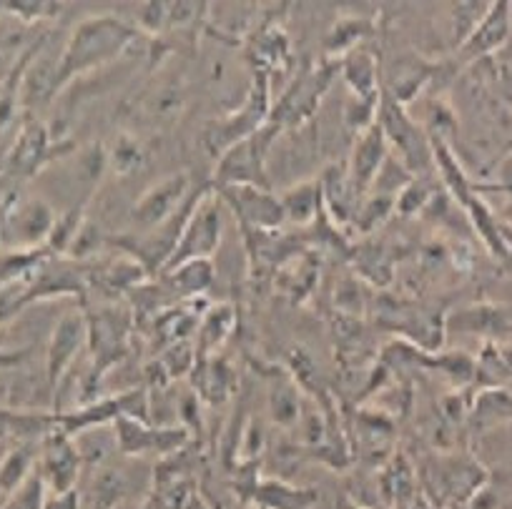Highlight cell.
Instances as JSON below:
<instances>
[{"mask_svg": "<svg viewBox=\"0 0 512 509\" xmlns=\"http://www.w3.org/2000/svg\"><path fill=\"white\" fill-rule=\"evenodd\" d=\"M136 26L118 16L86 18L73 28L71 38L58 56V91L76 76L116 61L134 46Z\"/></svg>", "mask_w": 512, "mask_h": 509, "instance_id": "6da1fadb", "label": "cell"}, {"mask_svg": "<svg viewBox=\"0 0 512 509\" xmlns=\"http://www.w3.org/2000/svg\"><path fill=\"white\" fill-rule=\"evenodd\" d=\"M279 128L274 123L262 126L254 136L244 138L221 158H216L214 186H262L269 189V153L279 138Z\"/></svg>", "mask_w": 512, "mask_h": 509, "instance_id": "7a4b0ae2", "label": "cell"}, {"mask_svg": "<svg viewBox=\"0 0 512 509\" xmlns=\"http://www.w3.org/2000/svg\"><path fill=\"white\" fill-rule=\"evenodd\" d=\"M221 231H224V201L219 199L214 189L206 186V189H201L199 199H196L194 211H191L189 221L181 231L179 246H176L174 256H171L169 266L164 271L174 269L184 261L209 259L219 249Z\"/></svg>", "mask_w": 512, "mask_h": 509, "instance_id": "3957f363", "label": "cell"}, {"mask_svg": "<svg viewBox=\"0 0 512 509\" xmlns=\"http://www.w3.org/2000/svg\"><path fill=\"white\" fill-rule=\"evenodd\" d=\"M382 131L387 146H395L397 161L410 171L412 176L417 171H425L430 168V163L435 161L432 156V141H427L422 128L417 126V121H412L407 116L405 106L397 101H392L390 96L379 98L377 106V121H374Z\"/></svg>", "mask_w": 512, "mask_h": 509, "instance_id": "277c9868", "label": "cell"}, {"mask_svg": "<svg viewBox=\"0 0 512 509\" xmlns=\"http://www.w3.org/2000/svg\"><path fill=\"white\" fill-rule=\"evenodd\" d=\"M337 73L339 63H322V66L299 76V81H294L292 88L282 96V101L272 108L269 123H274L279 131H292V128L307 126L312 121V113L317 111L319 98L327 93Z\"/></svg>", "mask_w": 512, "mask_h": 509, "instance_id": "5b68a950", "label": "cell"}, {"mask_svg": "<svg viewBox=\"0 0 512 509\" xmlns=\"http://www.w3.org/2000/svg\"><path fill=\"white\" fill-rule=\"evenodd\" d=\"M56 221V214L43 199H18V194H11L6 199L3 239H13L18 249H41L51 239Z\"/></svg>", "mask_w": 512, "mask_h": 509, "instance_id": "8992f818", "label": "cell"}, {"mask_svg": "<svg viewBox=\"0 0 512 509\" xmlns=\"http://www.w3.org/2000/svg\"><path fill=\"white\" fill-rule=\"evenodd\" d=\"M194 196L191 191V181L186 174H174L161 179L159 184L151 186L134 206V224L141 234H149V231L159 229L166 221L174 219L181 209L186 206V201Z\"/></svg>", "mask_w": 512, "mask_h": 509, "instance_id": "52a82bcc", "label": "cell"}, {"mask_svg": "<svg viewBox=\"0 0 512 509\" xmlns=\"http://www.w3.org/2000/svg\"><path fill=\"white\" fill-rule=\"evenodd\" d=\"M214 191L224 206H229L244 229L256 231H277L284 224L282 201L277 194L262 186H219Z\"/></svg>", "mask_w": 512, "mask_h": 509, "instance_id": "ba28073f", "label": "cell"}, {"mask_svg": "<svg viewBox=\"0 0 512 509\" xmlns=\"http://www.w3.org/2000/svg\"><path fill=\"white\" fill-rule=\"evenodd\" d=\"M88 342V321L81 311H66L56 321V329L51 334L46 354V384L48 392H56L63 374L71 369L73 359L78 357L83 344Z\"/></svg>", "mask_w": 512, "mask_h": 509, "instance_id": "9c48e42d", "label": "cell"}, {"mask_svg": "<svg viewBox=\"0 0 512 509\" xmlns=\"http://www.w3.org/2000/svg\"><path fill=\"white\" fill-rule=\"evenodd\" d=\"M41 462V477L46 487L53 489V494L73 492L78 467H81V452H78V444L71 442V434L56 427L43 434Z\"/></svg>", "mask_w": 512, "mask_h": 509, "instance_id": "30bf717a", "label": "cell"}, {"mask_svg": "<svg viewBox=\"0 0 512 509\" xmlns=\"http://www.w3.org/2000/svg\"><path fill=\"white\" fill-rule=\"evenodd\" d=\"M387 141H384L382 131L379 126H369L367 131H362L354 141L352 156H349V166H347V181L349 186L354 189V194H364V191L372 189L374 179H377L379 168L382 163L387 161Z\"/></svg>", "mask_w": 512, "mask_h": 509, "instance_id": "8fae6325", "label": "cell"}, {"mask_svg": "<svg viewBox=\"0 0 512 509\" xmlns=\"http://www.w3.org/2000/svg\"><path fill=\"white\" fill-rule=\"evenodd\" d=\"M51 156V136H48L46 128L41 123H36L33 118H28L23 123L21 133L13 141L11 153L6 158V171L11 176H28L38 174V168L46 163V158Z\"/></svg>", "mask_w": 512, "mask_h": 509, "instance_id": "7c38bea8", "label": "cell"}, {"mask_svg": "<svg viewBox=\"0 0 512 509\" xmlns=\"http://www.w3.org/2000/svg\"><path fill=\"white\" fill-rule=\"evenodd\" d=\"M116 444L126 454H146V452H169V449L179 447V439H184V432H176V429H151L146 424H141L134 417H121L116 419Z\"/></svg>", "mask_w": 512, "mask_h": 509, "instance_id": "4fadbf2b", "label": "cell"}, {"mask_svg": "<svg viewBox=\"0 0 512 509\" xmlns=\"http://www.w3.org/2000/svg\"><path fill=\"white\" fill-rule=\"evenodd\" d=\"M510 36V8L505 3L500 6H487L485 16L480 18L467 41L457 51L465 61H477L482 56H490L492 51L502 46Z\"/></svg>", "mask_w": 512, "mask_h": 509, "instance_id": "5bb4252c", "label": "cell"}, {"mask_svg": "<svg viewBox=\"0 0 512 509\" xmlns=\"http://www.w3.org/2000/svg\"><path fill=\"white\" fill-rule=\"evenodd\" d=\"M282 211L284 221H292L297 226H307L312 221H317V216L324 211V189L322 181H294L282 196Z\"/></svg>", "mask_w": 512, "mask_h": 509, "instance_id": "9a60e30c", "label": "cell"}, {"mask_svg": "<svg viewBox=\"0 0 512 509\" xmlns=\"http://www.w3.org/2000/svg\"><path fill=\"white\" fill-rule=\"evenodd\" d=\"M339 73L344 76L354 98L372 103L379 101V68L372 53L359 51V48L352 51L339 63Z\"/></svg>", "mask_w": 512, "mask_h": 509, "instance_id": "2e32d148", "label": "cell"}, {"mask_svg": "<svg viewBox=\"0 0 512 509\" xmlns=\"http://www.w3.org/2000/svg\"><path fill=\"white\" fill-rule=\"evenodd\" d=\"M166 279H169L171 289L179 291L181 296H196L204 294L206 289L214 281V266L209 259H194L184 261V264L174 266V269L164 271Z\"/></svg>", "mask_w": 512, "mask_h": 509, "instance_id": "e0dca14e", "label": "cell"}, {"mask_svg": "<svg viewBox=\"0 0 512 509\" xmlns=\"http://www.w3.org/2000/svg\"><path fill=\"white\" fill-rule=\"evenodd\" d=\"M33 474V444L23 442L0 459V492L11 497Z\"/></svg>", "mask_w": 512, "mask_h": 509, "instance_id": "ac0fdd59", "label": "cell"}, {"mask_svg": "<svg viewBox=\"0 0 512 509\" xmlns=\"http://www.w3.org/2000/svg\"><path fill=\"white\" fill-rule=\"evenodd\" d=\"M106 161L108 166L113 168V174L118 176H131L136 174L146 161V153L144 146L139 143V138L134 136H118L116 143H113L111 153H106Z\"/></svg>", "mask_w": 512, "mask_h": 509, "instance_id": "d6986e66", "label": "cell"}, {"mask_svg": "<svg viewBox=\"0 0 512 509\" xmlns=\"http://www.w3.org/2000/svg\"><path fill=\"white\" fill-rule=\"evenodd\" d=\"M231 326H234V311L229 306H216V309H211L204 316V324H201L199 352L211 354L216 347H221V342L229 336Z\"/></svg>", "mask_w": 512, "mask_h": 509, "instance_id": "ffe728a7", "label": "cell"}, {"mask_svg": "<svg viewBox=\"0 0 512 509\" xmlns=\"http://www.w3.org/2000/svg\"><path fill=\"white\" fill-rule=\"evenodd\" d=\"M364 36H367V21L364 18H344L327 36V43H324L327 56H349L352 51H357L359 38Z\"/></svg>", "mask_w": 512, "mask_h": 509, "instance_id": "44dd1931", "label": "cell"}, {"mask_svg": "<svg viewBox=\"0 0 512 509\" xmlns=\"http://www.w3.org/2000/svg\"><path fill=\"white\" fill-rule=\"evenodd\" d=\"M450 326H455V329H462V331L487 329L492 331V334H500L507 324L502 311L482 306V309H467V311H460V314H455V319L450 321Z\"/></svg>", "mask_w": 512, "mask_h": 509, "instance_id": "7402d4cb", "label": "cell"}, {"mask_svg": "<svg viewBox=\"0 0 512 509\" xmlns=\"http://www.w3.org/2000/svg\"><path fill=\"white\" fill-rule=\"evenodd\" d=\"M269 404H272V417L282 427H289L299 419V397L289 382L274 384L272 394H269Z\"/></svg>", "mask_w": 512, "mask_h": 509, "instance_id": "603a6c76", "label": "cell"}, {"mask_svg": "<svg viewBox=\"0 0 512 509\" xmlns=\"http://www.w3.org/2000/svg\"><path fill=\"white\" fill-rule=\"evenodd\" d=\"M229 367L221 364V359H211L209 364L199 369L201 394L206 399H224L229 394Z\"/></svg>", "mask_w": 512, "mask_h": 509, "instance_id": "cb8c5ba5", "label": "cell"}, {"mask_svg": "<svg viewBox=\"0 0 512 509\" xmlns=\"http://www.w3.org/2000/svg\"><path fill=\"white\" fill-rule=\"evenodd\" d=\"M46 482L41 472H33L21 489L11 494L6 509H43L46 507Z\"/></svg>", "mask_w": 512, "mask_h": 509, "instance_id": "d4e9b609", "label": "cell"}, {"mask_svg": "<svg viewBox=\"0 0 512 509\" xmlns=\"http://www.w3.org/2000/svg\"><path fill=\"white\" fill-rule=\"evenodd\" d=\"M126 492V479L116 469H108L96 477V507L108 509L111 504H116V499L123 497Z\"/></svg>", "mask_w": 512, "mask_h": 509, "instance_id": "484cf974", "label": "cell"}, {"mask_svg": "<svg viewBox=\"0 0 512 509\" xmlns=\"http://www.w3.org/2000/svg\"><path fill=\"white\" fill-rule=\"evenodd\" d=\"M3 13H11V16H18L31 23L58 16L61 6H53V3H3Z\"/></svg>", "mask_w": 512, "mask_h": 509, "instance_id": "4316f807", "label": "cell"}, {"mask_svg": "<svg viewBox=\"0 0 512 509\" xmlns=\"http://www.w3.org/2000/svg\"><path fill=\"white\" fill-rule=\"evenodd\" d=\"M43 509H78V494L68 492V494H56L51 502H46Z\"/></svg>", "mask_w": 512, "mask_h": 509, "instance_id": "83f0119b", "label": "cell"}, {"mask_svg": "<svg viewBox=\"0 0 512 509\" xmlns=\"http://www.w3.org/2000/svg\"><path fill=\"white\" fill-rule=\"evenodd\" d=\"M21 357L23 352H3V349H0V369L13 367V364H18V359Z\"/></svg>", "mask_w": 512, "mask_h": 509, "instance_id": "f1b7e54d", "label": "cell"}, {"mask_svg": "<svg viewBox=\"0 0 512 509\" xmlns=\"http://www.w3.org/2000/svg\"><path fill=\"white\" fill-rule=\"evenodd\" d=\"M3 219H6V199L0 204V241H3Z\"/></svg>", "mask_w": 512, "mask_h": 509, "instance_id": "f546056e", "label": "cell"}, {"mask_svg": "<svg viewBox=\"0 0 512 509\" xmlns=\"http://www.w3.org/2000/svg\"><path fill=\"white\" fill-rule=\"evenodd\" d=\"M344 509H362V507H357V504H344Z\"/></svg>", "mask_w": 512, "mask_h": 509, "instance_id": "4dcf8cb0", "label": "cell"}, {"mask_svg": "<svg viewBox=\"0 0 512 509\" xmlns=\"http://www.w3.org/2000/svg\"><path fill=\"white\" fill-rule=\"evenodd\" d=\"M0 13H3V6H0Z\"/></svg>", "mask_w": 512, "mask_h": 509, "instance_id": "1f68e13d", "label": "cell"}]
</instances>
